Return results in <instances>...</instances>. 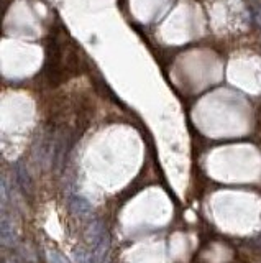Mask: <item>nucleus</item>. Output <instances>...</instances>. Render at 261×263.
<instances>
[{"instance_id": "1", "label": "nucleus", "mask_w": 261, "mask_h": 263, "mask_svg": "<svg viewBox=\"0 0 261 263\" xmlns=\"http://www.w3.org/2000/svg\"><path fill=\"white\" fill-rule=\"evenodd\" d=\"M253 20L256 25L261 28V10L260 8H253Z\"/></svg>"}]
</instances>
